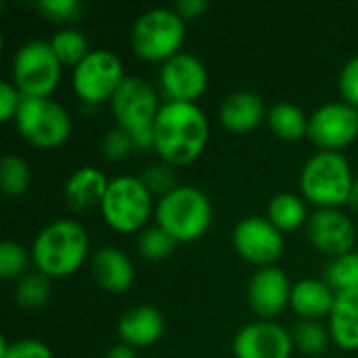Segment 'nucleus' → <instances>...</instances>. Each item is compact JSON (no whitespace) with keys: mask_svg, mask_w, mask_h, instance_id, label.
<instances>
[{"mask_svg":"<svg viewBox=\"0 0 358 358\" xmlns=\"http://www.w3.org/2000/svg\"><path fill=\"white\" fill-rule=\"evenodd\" d=\"M13 296L17 304L23 308H40L46 304L50 296V277L44 275L42 271L25 273L17 279Z\"/></svg>","mask_w":358,"mask_h":358,"instance_id":"obj_27","label":"nucleus"},{"mask_svg":"<svg viewBox=\"0 0 358 358\" xmlns=\"http://www.w3.org/2000/svg\"><path fill=\"white\" fill-rule=\"evenodd\" d=\"M336 302V292L327 285L325 279L306 277L294 283L292 287V308L304 319L329 317Z\"/></svg>","mask_w":358,"mask_h":358,"instance_id":"obj_21","label":"nucleus"},{"mask_svg":"<svg viewBox=\"0 0 358 358\" xmlns=\"http://www.w3.org/2000/svg\"><path fill=\"white\" fill-rule=\"evenodd\" d=\"M308 136L321 149L338 151L358 136V107L346 101H327L308 115Z\"/></svg>","mask_w":358,"mask_h":358,"instance_id":"obj_12","label":"nucleus"},{"mask_svg":"<svg viewBox=\"0 0 358 358\" xmlns=\"http://www.w3.org/2000/svg\"><path fill=\"white\" fill-rule=\"evenodd\" d=\"M348 203L358 210V176L355 178V185H352V191H350V197H348Z\"/></svg>","mask_w":358,"mask_h":358,"instance_id":"obj_40","label":"nucleus"},{"mask_svg":"<svg viewBox=\"0 0 358 358\" xmlns=\"http://www.w3.org/2000/svg\"><path fill=\"white\" fill-rule=\"evenodd\" d=\"M176 243L178 241L166 229H162L157 222L145 227L138 233V241H136L141 256L147 258V260H164V258H168L174 252Z\"/></svg>","mask_w":358,"mask_h":358,"instance_id":"obj_29","label":"nucleus"},{"mask_svg":"<svg viewBox=\"0 0 358 358\" xmlns=\"http://www.w3.org/2000/svg\"><path fill=\"white\" fill-rule=\"evenodd\" d=\"M166 329L164 315L151 304H136L126 308L117 319L120 340L132 348H143L155 344Z\"/></svg>","mask_w":358,"mask_h":358,"instance_id":"obj_17","label":"nucleus"},{"mask_svg":"<svg viewBox=\"0 0 358 358\" xmlns=\"http://www.w3.org/2000/svg\"><path fill=\"white\" fill-rule=\"evenodd\" d=\"M331 340L346 350L358 348V289L336 294L334 308L329 313Z\"/></svg>","mask_w":358,"mask_h":358,"instance_id":"obj_22","label":"nucleus"},{"mask_svg":"<svg viewBox=\"0 0 358 358\" xmlns=\"http://www.w3.org/2000/svg\"><path fill=\"white\" fill-rule=\"evenodd\" d=\"M210 82L206 63L189 50H180L159 65V86L168 101L199 99Z\"/></svg>","mask_w":358,"mask_h":358,"instance_id":"obj_13","label":"nucleus"},{"mask_svg":"<svg viewBox=\"0 0 358 358\" xmlns=\"http://www.w3.org/2000/svg\"><path fill=\"white\" fill-rule=\"evenodd\" d=\"M266 115L264 99L254 90H233L220 103V122L233 132L254 130Z\"/></svg>","mask_w":358,"mask_h":358,"instance_id":"obj_19","label":"nucleus"},{"mask_svg":"<svg viewBox=\"0 0 358 358\" xmlns=\"http://www.w3.org/2000/svg\"><path fill=\"white\" fill-rule=\"evenodd\" d=\"M157 155L170 166L197 159L210 138V120L193 101H166L153 124Z\"/></svg>","mask_w":358,"mask_h":358,"instance_id":"obj_1","label":"nucleus"},{"mask_svg":"<svg viewBox=\"0 0 358 358\" xmlns=\"http://www.w3.org/2000/svg\"><path fill=\"white\" fill-rule=\"evenodd\" d=\"M352 185V166L340 151L321 149L313 153L300 172L302 195L317 208H340L348 203Z\"/></svg>","mask_w":358,"mask_h":358,"instance_id":"obj_4","label":"nucleus"},{"mask_svg":"<svg viewBox=\"0 0 358 358\" xmlns=\"http://www.w3.org/2000/svg\"><path fill=\"white\" fill-rule=\"evenodd\" d=\"M27 262H29V256L21 243L13 239H4L0 243V275L4 279L23 275V271L27 268Z\"/></svg>","mask_w":358,"mask_h":358,"instance_id":"obj_31","label":"nucleus"},{"mask_svg":"<svg viewBox=\"0 0 358 358\" xmlns=\"http://www.w3.org/2000/svg\"><path fill=\"white\" fill-rule=\"evenodd\" d=\"M292 287L294 283L289 281L287 273L281 266L277 264L258 266L248 283L250 306L260 317H266V319L275 317L281 310H285V306L289 304Z\"/></svg>","mask_w":358,"mask_h":358,"instance_id":"obj_16","label":"nucleus"},{"mask_svg":"<svg viewBox=\"0 0 358 358\" xmlns=\"http://www.w3.org/2000/svg\"><path fill=\"white\" fill-rule=\"evenodd\" d=\"M237 254L258 266L275 264L285 250V235L266 216H243L233 227Z\"/></svg>","mask_w":358,"mask_h":358,"instance_id":"obj_11","label":"nucleus"},{"mask_svg":"<svg viewBox=\"0 0 358 358\" xmlns=\"http://www.w3.org/2000/svg\"><path fill=\"white\" fill-rule=\"evenodd\" d=\"M101 212L111 229L122 233L138 231L153 212V193L141 176H113L109 178L107 193L101 201Z\"/></svg>","mask_w":358,"mask_h":358,"instance_id":"obj_8","label":"nucleus"},{"mask_svg":"<svg viewBox=\"0 0 358 358\" xmlns=\"http://www.w3.org/2000/svg\"><path fill=\"white\" fill-rule=\"evenodd\" d=\"M105 358H136V348H132V346L120 342V344H113V346L107 350Z\"/></svg>","mask_w":358,"mask_h":358,"instance_id":"obj_39","label":"nucleus"},{"mask_svg":"<svg viewBox=\"0 0 358 358\" xmlns=\"http://www.w3.org/2000/svg\"><path fill=\"white\" fill-rule=\"evenodd\" d=\"M268 124L279 138L298 141L308 134V115L294 101H277L268 109Z\"/></svg>","mask_w":358,"mask_h":358,"instance_id":"obj_24","label":"nucleus"},{"mask_svg":"<svg viewBox=\"0 0 358 358\" xmlns=\"http://www.w3.org/2000/svg\"><path fill=\"white\" fill-rule=\"evenodd\" d=\"M23 99H25L23 92L13 84V80H2L0 82V120L2 122L15 120Z\"/></svg>","mask_w":358,"mask_h":358,"instance_id":"obj_36","label":"nucleus"},{"mask_svg":"<svg viewBox=\"0 0 358 358\" xmlns=\"http://www.w3.org/2000/svg\"><path fill=\"white\" fill-rule=\"evenodd\" d=\"M141 178H143V182L149 187V191L151 193H159V197L162 195H166L168 191H172L178 182H176V174H174V170L170 168V164H153V166H149L143 174H141Z\"/></svg>","mask_w":358,"mask_h":358,"instance_id":"obj_34","label":"nucleus"},{"mask_svg":"<svg viewBox=\"0 0 358 358\" xmlns=\"http://www.w3.org/2000/svg\"><path fill=\"white\" fill-rule=\"evenodd\" d=\"M212 201L195 185H176L155 203V220L178 243L199 239L212 222Z\"/></svg>","mask_w":358,"mask_h":358,"instance_id":"obj_5","label":"nucleus"},{"mask_svg":"<svg viewBox=\"0 0 358 358\" xmlns=\"http://www.w3.org/2000/svg\"><path fill=\"white\" fill-rule=\"evenodd\" d=\"M109 105L117 126L130 132L136 149H151L155 145L153 124L162 103L149 80L141 76H126Z\"/></svg>","mask_w":358,"mask_h":358,"instance_id":"obj_3","label":"nucleus"},{"mask_svg":"<svg viewBox=\"0 0 358 358\" xmlns=\"http://www.w3.org/2000/svg\"><path fill=\"white\" fill-rule=\"evenodd\" d=\"M88 231L82 222L71 218L50 220L38 231L31 243L34 264L48 277L73 275L88 258Z\"/></svg>","mask_w":358,"mask_h":358,"instance_id":"obj_2","label":"nucleus"},{"mask_svg":"<svg viewBox=\"0 0 358 358\" xmlns=\"http://www.w3.org/2000/svg\"><path fill=\"white\" fill-rule=\"evenodd\" d=\"M323 279L327 281V285L336 292H352L358 289V252H346L342 256H336L327 262Z\"/></svg>","mask_w":358,"mask_h":358,"instance_id":"obj_25","label":"nucleus"},{"mask_svg":"<svg viewBox=\"0 0 358 358\" xmlns=\"http://www.w3.org/2000/svg\"><path fill=\"white\" fill-rule=\"evenodd\" d=\"M132 149H136L134 141H132L130 132L124 130L122 126L107 130L101 141V151L107 159H124L126 155H130Z\"/></svg>","mask_w":358,"mask_h":358,"instance_id":"obj_33","label":"nucleus"},{"mask_svg":"<svg viewBox=\"0 0 358 358\" xmlns=\"http://www.w3.org/2000/svg\"><path fill=\"white\" fill-rule=\"evenodd\" d=\"M90 271L94 281L107 292L120 294L134 283V264L130 256L115 245L96 248L90 256Z\"/></svg>","mask_w":358,"mask_h":358,"instance_id":"obj_18","label":"nucleus"},{"mask_svg":"<svg viewBox=\"0 0 358 358\" xmlns=\"http://www.w3.org/2000/svg\"><path fill=\"white\" fill-rule=\"evenodd\" d=\"M187 38V19L168 6H151L143 10L130 29L134 52L149 61H166L180 52Z\"/></svg>","mask_w":358,"mask_h":358,"instance_id":"obj_6","label":"nucleus"},{"mask_svg":"<svg viewBox=\"0 0 358 358\" xmlns=\"http://www.w3.org/2000/svg\"><path fill=\"white\" fill-rule=\"evenodd\" d=\"M124 78V61L111 48H90L71 71L73 90L86 103L111 101Z\"/></svg>","mask_w":358,"mask_h":358,"instance_id":"obj_10","label":"nucleus"},{"mask_svg":"<svg viewBox=\"0 0 358 358\" xmlns=\"http://www.w3.org/2000/svg\"><path fill=\"white\" fill-rule=\"evenodd\" d=\"M109 187V178L96 166H80L65 180V199L76 210L101 206Z\"/></svg>","mask_w":358,"mask_h":358,"instance_id":"obj_20","label":"nucleus"},{"mask_svg":"<svg viewBox=\"0 0 358 358\" xmlns=\"http://www.w3.org/2000/svg\"><path fill=\"white\" fill-rule=\"evenodd\" d=\"M50 44L57 52V57L61 59L63 65H78L88 52V38L84 36L82 29L73 27V25H65L61 29H57L50 38Z\"/></svg>","mask_w":358,"mask_h":358,"instance_id":"obj_26","label":"nucleus"},{"mask_svg":"<svg viewBox=\"0 0 358 358\" xmlns=\"http://www.w3.org/2000/svg\"><path fill=\"white\" fill-rule=\"evenodd\" d=\"M308 216L310 214L306 212L304 197H300L298 193H292V191L273 195L266 206V218L283 233L302 227L304 222H308Z\"/></svg>","mask_w":358,"mask_h":358,"instance_id":"obj_23","label":"nucleus"},{"mask_svg":"<svg viewBox=\"0 0 358 358\" xmlns=\"http://www.w3.org/2000/svg\"><path fill=\"white\" fill-rule=\"evenodd\" d=\"M340 92L346 103L358 107V55L350 57L340 71Z\"/></svg>","mask_w":358,"mask_h":358,"instance_id":"obj_37","label":"nucleus"},{"mask_svg":"<svg viewBox=\"0 0 358 358\" xmlns=\"http://www.w3.org/2000/svg\"><path fill=\"white\" fill-rule=\"evenodd\" d=\"M0 358H55L48 344L36 338H21L8 342L2 338L0 344Z\"/></svg>","mask_w":358,"mask_h":358,"instance_id":"obj_32","label":"nucleus"},{"mask_svg":"<svg viewBox=\"0 0 358 358\" xmlns=\"http://www.w3.org/2000/svg\"><path fill=\"white\" fill-rule=\"evenodd\" d=\"M292 336H294L296 348H300L302 352L310 357L321 355L327 348V342L331 338L329 329H325L319 321H313V319H302L300 323H296L292 329Z\"/></svg>","mask_w":358,"mask_h":358,"instance_id":"obj_30","label":"nucleus"},{"mask_svg":"<svg viewBox=\"0 0 358 358\" xmlns=\"http://www.w3.org/2000/svg\"><path fill=\"white\" fill-rule=\"evenodd\" d=\"M38 8L55 21H71L82 13L80 0H40Z\"/></svg>","mask_w":358,"mask_h":358,"instance_id":"obj_35","label":"nucleus"},{"mask_svg":"<svg viewBox=\"0 0 358 358\" xmlns=\"http://www.w3.org/2000/svg\"><path fill=\"white\" fill-rule=\"evenodd\" d=\"M15 124L21 136L36 147H57L71 134V115L52 96H25Z\"/></svg>","mask_w":358,"mask_h":358,"instance_id":"obj_9","label":"nucleus"},{"mask_svg":"<svg viewBox=\"0 0 358 358\" xmlns=\"http://www.w3.org/2000/svg\"><path fill=\"white\" fill-rule=\"evenodd\" d=\"M294 348L292 331L271 319L243 325L233 340V352L237 358H292Z\"/></svg>","mask_w":358,"mask_h":358,"instance_id":"obj_14","label":"nucleus"},{"mask_svg":"<svg viewBox=\"0 0 358 358\" xmlns=\"http://www.w3.org/2000/svg\"><path fill=\"white\" fill-rule=\"evenodd\" d=\"M31 182V170L29 164L17 155V153H6L0 159V187L6 195H21L27 191Z\"/></svg>","mask_w":358,"mask_h":358,"instance_id":"obj_28","label":"nucleus"},{"mask_svg":"<svg viewBox=\"0 0 358 358\" xmlns=\"http://www.w3.org/2000/svg\"><path fill=\"white\" fill-rule=\"evenodd\" d=\"M61 69L63 63L50 40L31 38L13 52L10 78L23 96H50L59 86Z\"/></svg>","mask_w":358,"mask_h":358,"instance_id":"obj_7","label":"nucleus"},{"mask_svg":"<svg viewBox=\"0 0 358 358\" xmlns=\"http://www.w3.org/2000/svg\"><path fill=\"white\" fill-rule=\"evenodd\" d=\"M174 8H176L185 19H191V17L203 15V13L210 8V2H208V0H178Z\"/></svg>","mask_w":358,"mask_h":358,"instance_id":"obj_38","label":"nucleus"},{"mask_svg":"<svg viewBox=\"0 0 358 358\" xmlns=\"http://www.w3.org/2000/svg\"><path fill=\"white\" fill-rule=\"evenodd\" d=\"M306 231L313 245L331 258L352 252L357 243V227L340 208H317L308 216Z\"/></svg>","mask_w":358,"mask_h":358,"instance_id":"obj_15","label":"nucleus"}]
</instances>
